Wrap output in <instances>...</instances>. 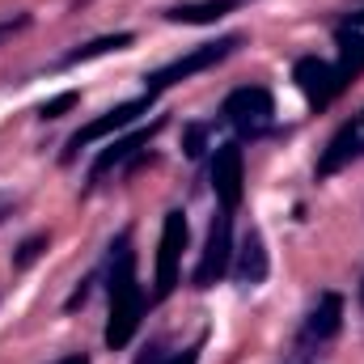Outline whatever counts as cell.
Returning <instances> with one entry per match:
<instances>
[{
  "label": "cell",
  "mask_w": 364,
  "mask_h": 364,
  "mask_svg": "<svg viewBox=\"0 0 364 364\" xmlns=\"http://www.w3.org/2000/svg\"><path fill=\"white\" fill-rule=\"evenodd\" d=\"M233 267V212H216L212 225H208V242H203V255L195 263V288H212L220 284Z\"/></svg>",
  "instance_id": "277c9868"
},
{
  "label": "cell",
  "mask_w": 364,
  "mask_h": 364,
  "mask_svg": "<svg viewBox=\"0 0 364 364\" xmlns=\"http://www.w3.org/2000/svg\"><path fill=\"white\" fill-rule=\"evenodd\" d=\"M203 153V127H191L186 132V157H199Z\"/></svg>",
  "instance_id": "d6986e66"
},
{
  "label": "cell",
  "mask_w": 364,
  "mask_h": 364,
  "mask_svg": "<svg viewBox=\"0 0 364 364\" xmlns=\"http://www.w3.org/2000/svg\"><path fill=\"white\" fill-rule=\"evenodd\" d=\"M364 157V144H360V127H356V119H348L331 140H326V149H322V157H318V170H314V178L326 182L335 178L339 170H348L352 161H360Z\"/></svg>",
  "instance_id": "8fae6325"
},
{
  "label": "cell",
  "mask_w": 364,
  "mask_h": 364,
  "mask_svg": "<svg viewBox=\"0 0 364 364\" xmlns=\"http://www.w3.org/2000/svg\"><path fill=\"white\" fill-rule=\"evenodd\" d=\"M136 364H199V343H191L186 352H174V356H166V352H161V343H149V348H144V356H140Z\"/></svg>",
  "instance_id": "2e32d148"
},
{
  "label": "cell",
  "mask_w": 364,
  "mask_h": 364,
  "mask_svg": "<svg viewBox=\"0 0 364 364\" xmlns=\"http://www.w3.org/2000/svg\"><path fill=\"white\" fill-rule=\"evenodd\" d=\"M242 43H246L242 34H225V38H216V43H199L195 51H186V55H178V60H170L166 68L149 73V77H144V93H149V97H161L166 90H174V85H182V81H191V77L216 68L220 60H229Z\"/></svg>",
  "instance_id": "7a4b0ae2"
},
{
  "label": "cell",
  "mask_w": 364,
  "mask_h": 364,
  "mask_svg": "<svg viewBox=\"0 0 364 364\" xmlns=\"http://www.w3.org/2000/svg\"><path fill=\"white\" fill-rule=\"evenodd\" d=\"M161 127H166V119H153L149 127H140V132L119 136L114 144H106V149L97 153V161L90 166V186H102V182L110 178V174H119V170H136L140 157H144V149L153 144V136H157Z\"/></svg>",
  "instance_id": "5b68a950"
},
{
  "label": "cell",
  "mask_w": 364,
  "mask_h": 364,
  "mask_svg": "<svg viewBox=\"0 0 364 364\" xmlns=\"http://www.w3.org/2000/svg\"><path fill=\"white\" fill-rule=\"evenodd\" d=\"M343 26H352V30H360V26H364V9H352V13H348V21H343Z\"/></svg>",
  "instance_id": "44dd1931"
},
{
  "label": "cell",
  "mask_w": 364,
  "mask_h": 364,
  "mask_svg": "<svg viewBox=\"0 0 364 364\" xmlns=\"http://www.w3.org/2000/svg\"><path fill=\"white\" fill-rule=\"evenodd\" d=\"M77 97H81V93L68 90V93H60V97H51V102H43V106H38V119H60L64 110H73V106H77Z\"/></svg>",
  "instance_id": "e0dca14e"
},
{
  "label": "cell",
  "mask_w": 364,
  "mask_h": 364,
  "mask_svg": "<svg viewBox=\"0 0 364 364\" xmlns=\"http://www.w3.org/2000/svg\"><path fill=\"white\" fill-rule=\"evenodd\" d=\"M55 364H90V356L85 352H73V356H64V360H55Z\"/></svg>",
  "instance_id": "7402d4cb"
},
{
  "label": "cell",
  "mask_w": 364,
  "mask_h": 364,
  "mask_svg": "<svg viewBox=\"0 0 364 364\" xmlns=\"http://www.w3.org/2000/svg\"><path fill=\"white\" fill-rule=\"evenodd\" d=\"M186 237H191L186 212L182 208L166 212V220H161V246H157V301H166L178 288V263H182V250H186Z\"/></svg>",
  "instance_id": "8992f818"
},
{
  "label": "cell",
  "mask_w": 364,
  "mask_h": 364,
  "mask_svg": "<svg viewBox=\"0 0 364 364\" xmlns=\"http://www.w3.org/2000/svg\"><path fill=\"white\" fill-rule=\"evenodd\" d=\"M212 191H216L225 212H233L242 203V195H246V153H242V144L229 140L212 153Z\"/></svg>",
  "instance_id": "30bf717a"
},
{
  "label": "cell",
  "mask_w": 364,
  "mask_h": 364,
  "mask_svg": "<svg viewBox=\"0 0 364 364\" xmlns=\"http://www.w3.org/2000/svg\"><path fill=\"white\" fill-rule=\"evenodd\" d=\"M292 81H296V90L305 93V102H309L314 110H326L339 93H348L339 68H335L331 60H318V55H301V60L292 64Z\"/></svg>",
  "instance_id": "ba28073f"
},
{
  "label": "cell",
  "mask_w": 364,
  "mask_h": 364,
  "mask_svg": "<svg viewBox=\"0 0 364 364\" xmlns=\"http://www.w3.org/2000/svg\"><path fill=\"white\" fill-rule=\"evenodd\" d=\"M136 38L132 34H106V38H93V43H85V47H77V51H68L55 68H77V64H90V60H97V55H110V51H127Z\"/></svg>",
  "instance_id": "9a60e30c"
},
{
  "label": "cell",
  "mask_w": 364,
  "mask_h": 364,
  "mask_svg": "<svg viewBox=\"0 0 364 364\" xmlns=\"http://www.w3.org/2000/svg\"><path fill=\"white\" fill-rule=\"evenodd\" d=\"M339 326H343V296H339V292H322L318 305L309 309L301 335H296V364L309 360L318 348H326V343L339 335Z\"/></svg>",
  "instance_id": "52a82bcc"
},
{
  "label": "cell",
  "mask_w": 364,
  "mask_h": 364,
  "mask_svg": "<svg viewBox=\"0 0 364 364\" xmlns=\"http://www.w3.org/2000/svg\"><path fill=\"white\" fill-rule=\"evenodd\" d=\"M47 246V237H30L26 246H21V255H17V267H26V263H34L38 259V250Z\"/></svg>",
  "instance_id": "ac0fdd59"
},
{
  "label": "cell",
  "mask_w": 364,
  "mask_h": 364,
  "mask_svg": "<svg viewBox=\"0 0 364 364\" xmlns=\"http://www.w3.org/2000/svg\"><path fill=\"white\" fill-rule=\"evenodd\" d=\"M335 43H339V64H335V68H339L343 85L352 90L364 77V34L352 30V26H339V30H335Z\"/></svg>",
  "instance_id": "5bb4252c"
},
{
  "label": "cell",
  "mask_w": 364,
  "mask_h": 364,
  "mask_svg": "<svg viewBox=\"0 0 364 364\" xmlns=\"http://www.w3.org/2000/svg\"><path fill=\"white\" fill-rule=\"evenodd\" d=\"M356 127H360V144H364V110L356 114Z\"/></svg>",
  "instance_id": "603a6c76"
},
{
  "label": "cell",
  "mask_w": 364,
  "mask_h": 364,
  "mask_svg": "<svg viewBox=\"0 0 364 364\" xmlns=\"http://www.w3.org/2000/svg\"><path fill=\"white\" fill-rule=\"evenodd\" d=\"M106 296H110V318H106V348L123 352L144 318V288L136 279V250H132V233L123 229L110 242L106 255Z\"/></svg>",
  "instance_id": "6da1fadb"
},
{
  "label": "cell",
  "mask_w": 364,
  "mask_h": 364,
  "mask_svg": "<svg viewBox=\"0 0 364 364\" xmlns=\"http://www.w3.org/2000/svg\"><path fill=\"white\" fill-rule=\"evenodd\" d=\"M360 305H364V284H360Z\"/></svg>",
  "instance_id": "cb8c5ba5"
},
{
  "label": "cell",
  "mask_w": 364,
  "mask_h": 364,
  "mask_svg": "<svg viewBox=\"0 0 364 364\" xmlns=\"http://www.w3.org/2000/svg\"><path fill=\"white\" fill-rule=\"evenodd\" d=\"M157 97H149V93H140V97H132V102H119L114 110H106V114H97L93 123H85L73 140H68V153H64V161H73L81 149H90L93 140H106L110 132H123V127H132L140 114H149V106H153Z\"/></svg>",
  "instance_id": "9c48e42d"
},
{
  "label": "cell",
  "mask_w": 364,
  "mask_h": 364,
  "mask_svg": "<svg viewBox=\"0 0 364 364\" xmlns=\"http://www.w3.org/2000/svg\"><path fill=\"white\" fill-rule=\"evenodd\" d=\"M233 275H237L242 288H259V284L267 279V246H263V233H259V229L246 233V242H242V250H237Z\"/></svg>",
  "instance_id": "4fadbf2b"
},
{
  "label": "cell",
  "mask_w": 364,
  "mask_h": 364,
  "mask_svg": "<svg viewBox=\"0 0 364 364\" xmlns=\"http://www.w3.org/2000/svg\"><path fill=\"white\" fill-rule=\"evenodd\" d=\"M26 21H30V17H26V13H21V17H13V21H0V43H4V38H9V34H17V30H21V26H26Z\"/></svg>",
  "instance_id": "ffe728a7"
},
{
  "label": "cell",
  "mask_w": 364,
  "mask_h": 364,
  "mask_svg": "<svg viewBox=\"0 0 364 364\" xmlns=\"http://www.w3.org/2000/svg\"><path fill=\"white\" fill-rule=\"evenodd\" d=\"M220 123H229L242 140H259L267 136L275 123V97L263 85H242L220 102Z\"/></svg>",
  "instance_id": "3957f363"
},
{
  "label": "cell",
  "mask_w": 364,
  "mask_h": 364,
  "mask_svg": "<svg viewBox=\"0 0 364 364\" xmlns=\"http://www.w3.org/2000/svg\"><path fill=\"white\" fill-rule=\"evenodd\" d=\"M242 4H250V0H191V4L166 9V21H178V26H212L220 17L237 13Z\"/></svg>",
  "instance_id": "7c38bea8"
}]
</instances>
